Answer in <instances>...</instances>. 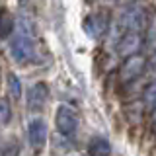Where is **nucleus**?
Returning a JSON list of instances; mask_svg holds the SVG:
<instances>
[{
	"label": "nucleus",
	"instance_id": "obj_1",
	"mask_svg": "<svg viewBox=\"0 0 156 156\" xmlns=\"http://www.w3.org/2000/svg\"><path fill=\"white\" fill-rule=\"evenodd\" d=\"M10 51H12L14 61L20 65H27V62L37 61V49H35V35H33L31 22L22 16L16 26L12 41H10Z\"/></svg>",
	"mask_w": 156,
	"mask_h": 156
},
{
	"label": "nucleus",
	"instance_id": "obj_2",
	"mask_svg": "<svg viewBox=\"0 0 156 156\" xmlns=\"http://www.w3.org/2000/svg\"><path fill=\"white\" fill-rule=\"evenodd\" d=\"M146 27H148V12L143 6H129L117 18V35L127 31L144 33Z\"/></svg>",
	"mask_w": 156,
	"mask_h": 156
},
{
	"label": "nucleus",
	"instance_id": "obj_3",
	"mask_svg": "<svg viewBox=\"0 0 156 156\" xmlns=\"http://www.w3.org/2000/svg\"><path fill=\"white\" fill-rule=\"evenodd\" d=\"M146 66H148V58H146L144 55H140V53L127 57L123 61V65H121V68H119V84L125 86V84L135 82L136 78L143 76Z\"/></svg>",
	"mask_w": 156,
	"mask_h": 156
},
{
	"label": "nucleus",
	"instance_id": "obj_4",
	"mask_svg": "<svg viewBox=\"0 0 156 156\" xmlns=\"http://www.w3.org/2000/svg\"><path fill=\"white\" fill-rule=\"evenodd\" d=\"M144 45V33H139V31H127V33H121L117 35L115 39V53L119 57H131V55H136L140 53V49Z\"/></svg>",
	"mask_w": 156,
	"mask_h": 156
},
{
	"label": "nucleus",
	"instance_id": "obj_5",
	"mask_svg": "<svg viewBox=\"0 0 156 156\" xmlns=\"http://www.w3.org/2000/svg\"><path fill=\"white\" fill-rule=\"evenodd\" d=\"M55 127L62 136H74L78 129V113L68 105H58L55 111Z\"/></svg>",
	"mask_w": 156,
	"mask_h": 156
},
{
	"label": "nucleus",
	"instance_id": "obj_6",
	"mask_svg": "<svg viewBox=\"0 0 156 156\" xmlns=\"http://www.w3.org/2000/svg\"><path fill=\"white\" fill-rule=\"evenodd\" d=\"M27 140L33 152H43L47 146V125L43 119H31L27 123Z\"/></svg>",
	"mask_w": 156,
	"mask_h": 156
},
{
	"label": "nucleus",
	"instance_id": "obj_7",
	"mask_svg": "<svg viewBox=\"0 0 156 156\" xmlns=\"http://www.w3.org/2000/svg\"><path fill=\"white\" fill-rule=\"evenodd\" d=\"M107 29H109V14L107 12H94L90 16H86V20H84L86 35L100 39L107 33Z\"/></svg>",
	"mask_w": 156,
	"mask_h": 156
},
{
	"label": "nucleus",
	"instance_id": "obj_8",
	"mask_svg": "<svg viewBox=\"0 0 156 156\" xmlns=\"http://www.w3.org/2000/svg\"><path fill=\"white\" fill-rule=\"evenodd\" d=\"M47 100H49V86L45 82H35L27 90V109H31V111L43 109Z\"/></svg>",
	"mask_w": 156,
	"mask_h": 156
},
{
	"label": "nucleus",
	"instance_id": "obj_9",
	"mask_svg": "<svg viewBox=\"0 0 156 156\" xmlns=\"http://www.w3.org/2000/svg\"><path fill=\"white\" fill-rule=\"evenodd\" d=\"M88 154L90 156H111V144L104 136H92L88 143Z\"/></svg>",
	"mask_w": 156,
	"mask_h": 156
},
{
	"label": "nucleus",
	"instance_id": "obj_10",
	"mask_svg": "<svg viewBox=\"0 0 156 156\" xmlns=\"http://www.w3.org/2000/svg\"><path fill=\"white\" fill-rule=\"evenodd\" d=\"M14 29H16V22L12 14L6 8H0V39H8Z\"/></svg>",
	"mask_w": 156,
	"mask_h": 156
},
{
	"label": "nucleus",
	"instance_id": "obj_11",
	"mask_svg": "<svg viewBox=\"0 0 156 156\" xmlns=\"http://www.w3.org/2000/svg\"><path fill=\"white\" fill-rule=\"evenodd\" d=\"M6 82H8V94H10V98H12L14 101H18L20 98H22V82H20V78L14 74V72H10L8 78H6Z\"/></svg>",
	"mask_w": 156,
	"mask_h": 156
},
{
	"label": "nucleus",
	"instance_id": "obj_12",
	"mask_svg": "<svg viewBox=\"0 0 156 156\" xmlns=\"http://www.w3.org/2000/svg\"><path fill=\"white\" fill-rule=\"evenodd\" d=\"M143 101H144V105H146V107H152V105L156 104V78H154V80L144 88Z\"/></svg>",
	"mask_w": 156,
	"mask_h": 156
},
{
	"label": "nucleus",
	"instance_id": "obj_13",
	"mask_svg": "<svg viewBox=\"0 0 156 156\" xmlns=\"http://www.w3.org/2000/svg\"><path fill=\"white\" fill-rule=\"evenodd\" d=\"M18 154H20V144L16 140H8V143L0 148V156H18Z\"/></svg>",
	"mask_w": 156,
	"mask_h": 156
},
{
	"label": "nucleus",
	"instance_id": "obj_14",
	"mask_svg": "<svg viewBox=\"0 0 156 156\" xmlns=\"http://www.w3.org/2000/svg\"><path fill=\"white\" fill-rule=\"evenodd\" d=\"M12 117V109H10L8 100H0V125H6Z\"/></svg>",
	"mask_w": 156,
	"mask_h": 156
},
{
	"label": "nucleus",
	"instance_id": "obj_15",
	"mask_svg": "<svg viewBox=\"0 0 156 156\" xmlns=\"http://www.w3.org/2000/svg\"><path fill=\"white\" fill-rule=\"evenodd\" d=\"M150 109H152V123L156 125V104H154L152 107H150Z\"/></svg>",
	"mask_w": 156,
	"mask_h": 156
},
{
	"label": "nucleus",
	"instance_id": "obj_16",
	"mask_svg": "<svg viewBox=\"0 0 156 156\" xmlns=\"http://www.w3.org/2000/svg\"><path fill=\"white\" fill-rule=\"evenodd\" d=\"M115 2H133V0H115Z\"/></svg>",
	"mask_w": 156,
	"mask_h": 156
}]
</instances>
